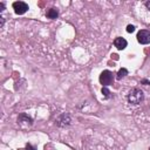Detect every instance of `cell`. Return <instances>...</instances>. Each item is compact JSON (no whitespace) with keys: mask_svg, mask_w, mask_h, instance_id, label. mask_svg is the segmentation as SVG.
I'll list each match as a JSON object with an SVG mask.
<instances>
[{"mask_svg":"<svg viewBox=\"0 0 150 150\" xmlns=\"http://www.w3.org/2000/svg\"><path fill=\"white\" fill-rule=\"evenodd\" d=\"M145 7L150 11V1H146V2H145Z\"/></svg>","mask_w":150,"mask_h":150,"instance_id":"cell-16","label":"cell"},{"mask_svg":"<svg viewBox=\"0 0 150 150\" xmlns=\"http://www.w3.org/2000/svg\"><path fill=\"white\" fill-rule=\"evenodd\" d=\"M127 45H128V42H127V40L123 39V38H116V39L114 40V46H115L118 50L124 49V48L127 47Z\"/></svg>","mask_w":150,"mask_h":150,"instance_id":"cell-7","label":"cell"},{"mask_svg":"<svg viewBox=\"0 0 150 150\" xmlns=\"http://www.w3.org/2000/svg\"><path fill=\"white\" fill-rule=\"evenodd\" d=\"M0 19H1V22H0V27H2V26H4V22H5V18H4V16H0Z\"/></svg>","mask_w":150,"mask_h":150,"instance_id":"cell-15","label":"cell"},{"mask_svg":"<svg viewBox=\"0 0 150 150\" xmlns=\"http://www.w3.org/2000/svg\"><path fill=\"white\" fill-rule=\"evenodd\" d=\"M127 75H128V69H127V68H121V69L118 70L117 75H116V79H117V80H121V79H123V77L127 76Z\"/></svg>","mask_w":150,"mask_h":150,"instance_id":"cell-9","label":"cell"},{"mask_svg":"<svg viewBox=\"0 0 150 150\" xmlns=\"http://www.w3.org/2000/svg\"><path fill=\"white\" fill-rule=\"evenodd\" d=\"M149 150H150V148H149Z\"/></svg>","mask_w":150,"mask_h":150,"instance_id":"cell-17","label":"cell"},{"mask_svg":"<svg viewBox=\"0 0 150 150\" xmlns=\"http://www.w3.org/2000/svg\"><path fill=\"white\" fill-rule=\"evenodd\" d=\"M127 32H128V33L135 32V26H134V25H128V26H127Z\"/></svg>","mask_w":150,"mask_h":150,"instance_id":"cell-11","label":"cell"},{"mask_svg":"<svg viewBox=\"0 0 150 150\" xmlns=\"http://www.w3.org/2000/svg\"><path fill=\"white\" fill-rule=\"evenodd\" d=\"M144 100V94L139 88H132L128 94V102L134 105H138Z\"/></svg>","mask_w":150,"mask_h":150,"instance_id":"cell-1","label":"cell"},{"mask_svg":"<svg viewBox=\"0 0 150 150\" xmlns=\"http://www.w3.org/2000/svg\"><path fill=\"white\" fill-rule=\"evenodd\" d=\"M143 84H146V86H150V81H148V80H145V79H143L142 81H141Z\"/></svg>","mask_w":150,"mask_h":150,"instance_id":"cell-13","label":"cell"},{"mask_svg":"<svg viewBox=\"0 0 150 150\" xmlns=\"http://www.w3.org/2000/svg\"><path fill=\"white\" fill-rule=\"evenodd\" d=\"M18 123H20L21 125H32V123H33V121H32V118L28 116V115H26V114H20L19 115V117H18Z\"/></svg>","mask_w":150,"mask_h":150,"instance_id":"cell-6","label":"cell"},{"mask_svg":"<svg viewBox=\"0 0 150 150\" xmlns=\"http://www.w3.org/2000/svg\"><path fill=\"white\" fill-rule=\"evenodd\" d=\"M13 9L18 15H22L28 11V5L23 1H15L13 2Z\"/></svg>","mask_w":150,"mask_h":150,"instance_id":"cell-5","label":"cell"},{"mask_svg":"<svg viewBox=\"0 0 150 150\" xmlns=\"http://www.w3.org/2000/svg\"><path fill=\"white\" fill-rule=\"evenodd\" d=\"M26 150H36V148L33 146L30 143H27V144H26Z\"/></svg>","mask_w":150,"mask_h":150,"instance_id":"cell-12","label":"cell"},{"mask_svg":"<svg viewBox=\"0 0 150 150\" xmlns=\"http://www.w3.org/2000/svg\"><path fill=\"white\" fill-rule=\"evenodd\" d=\"M114 80H115V76H114V73L110 71V70H103L100 75V83L103 86V87H107V86H110L114 83Z\"/></svg>","mask_w":150,"mask_h":150,"instance_id":"cell-2","label":"cell"},{"mask_svg":"<svg viewBox=\"0 0 150 150\" xmlns=\"http://www.w3.org/2000/svg\"><path fill=\"white\" fill-rule=\"evenodd\" d=\"M46 15H47L48 19H53V20H54V19H56V18L59 16V11H57L56 8H50V9L47 11Z\"/></svg>","mask_w":150,"mask_h":150,"instance_id":"cell-8","label":"cell"},{"mask_svg":"<svg viewBox=\"0 0 150 150\" xmlns=\"http://www.w3.org/2000/svg\"><path fill=\"white\" fill-rule=\"evenodd\" d=\"M136 38H137V41L141 45H148V43H150V32L146 30V29L138 30Z\"/></svg>","mask_w":150,"mask_h":150,"instance_id":"cell-4","label":"cell"},{"mask_svg":"<svg viewBox=\"0 0 150 150\" xmlns=\"http://www.w3.org/2000/svg\"><path fill=\"white\" fill-rule=\"evenodd\" d=\"M102 94L104 95V97H105V98H109V97H110V91H109L105 87H103V88H102Z\"/></svg>","mask_w":150,"mask_h":150,"instance_id":"cell-10","label":"cell"},{"mask_svg":"<svg viewBox=\"0 0 150 150\" xmlns=\"http://www.w3.org/2000/svg\"><path fill=\"white\" fill-rule=\"evenodd\" d=\"M5 9V4L4 2H0V12H2Z\"/></svg>","mask_w":150,"mask_h":150,"instance_id":"cell-14","label":"cell"},{"mask_svg":"<svg viewBox=\"0 0 150 150\" xmlns=\"http://www.w3.org/2000/svg\"><path fill=\"white\" fill-rule=\"evenodd\" d=\"M73 123V117L68 114V112H63L62 115L59 116V118L56 120V124L59 127H68L69 124Z\"/></svg>","mask_w":150,"mask_h":150,"instance_id":"cell-3","label":"cell"}]
</instances>
